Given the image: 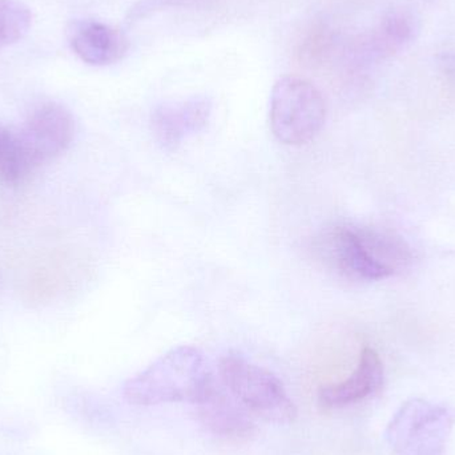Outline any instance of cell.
I'll return each instance as SVG.
<instances>
[{
  "mask_svg": "<svg viewBox=\"0 0 455 455\" xmlns=\"http://www.w3.org/2000/svg\"><path fill=\"white\" fill-rule=\"evenodd\" d=\"M328 267L355 281H379L403 273L411 264V246L382 228L341 224L321 233L315 243Z\"/></svg>",
  "mask_w": 455,
  "mask_h": 455,
  "instance_id": "1",
  "label": "cell"
},
{
  "mask_svg": "<svg viewBox=\"0 0 455 455\" xmlns=\"http://www.w3.org/2000/svg\"><path fill=\"white\" fill-rule=\"evenodd\" d=\"M216 381L204 353L181 345L168 350L132 379L125 381L123 395L131 405L197 403L215 389Z\"/></svg>",
  "mask_w": 455,
  "mask_h": 455,
  "instance_id": "2",
  "label": "cell"
},
{
  "mask_svg": "<svg viewBox=\"0 0 455 455\" xmlns=\"http://www.w3.org/2000/svg\"><path fill=\"white\" fill-rule=\"evenodd\" d=\"M326 101L309 80L283 76L270 96L269 122L273 135L286 146H304L315 140L326 122Z\"/></svg>",
  "mask_w": 455,
  "mask_h": 455,
  "instance_id": "3",
  "label": "cell"
},
{
  "mask_svg": "<svg viewBox=\"0 0 455 455\" xmlns=\"http://www.w3.org/2000/svg\"><path fill=\"white\" fill-rule=\"evenodd\" d=\"M219 376L232 397L249 413L273 424H291L297 408L283 382L267 369L237 355H228L219 363Z\"/></svg>",
  "mask_w": 455,
  "mask_h": 455,
  "instance_id": "4",
  "label": "cell"
},
{
  "mask_svg": "<svg viewBox=\"0 0 455 455\" xmlns=\"http://www.w3.org/2000/svg\"><path fill=\"white\" fill-rule=\"evenodd\" d=\"M454 425L453 409L413 398L395 411L385 435L395 455H443Z\"/></svg>",
  "mask_w": 455,
  "mask_h": 455,
  "instance_id": "5",
  "label": "cell"
},
{
  "mask_svg": "<svg viewBox=\"0 0 455 455\" xmlns=\"http://www.w3.org/2000/svg\"><path fill=\"white\" fill-rule=\"evenodd\" d=\"M11 131L13 143L32 173L69 148L76 133V122L63 104L45 101L32 109L20 128Z\"/></svg>",
  "mask_w": 455,
  "mask_h": 455,
  "instance_id": "6",
  "label": "cell"
},
{
  "mask_svg": "<svg viewBox=\"0 0 455 455\" xmlns=\"http://www.w3.org/2000/svg\"><path fill=\"white\" fill-rule=\"evenodd\" d=\"M212 109L213 103L208 96L159 104L149 119L152 135L162 148L175 151L187 139L205 130Z\"/></svg>",
  "mask_w": 455,
  "mask_h": 455,
  "instance_id": "7",
  "label": "cell"
},
{
  "mask_svg": "<svg viewBox=\"0 0 455 455\" xmlns=\"http://www.w3.org/2000/svg\"><path fill=\"white\" fill-rule=\"evenodd\" d=\"M419 31L421 20L416 11L409 7L393 8L385 13L376 28L355 43L352 58L361 64L392 58L416 42Z\"/></svg>",
  "mask_w": 455,
  "mask_h": 455,
  "instance_id": "8",
  "label": "cell"
},
{
  "mask_svg": "<svg viewBox=\"0 0 455 455\" xmlns=\"http://www.w3.org/2000/svg\"><path fill=\"white\" fill-rule=\"evenodd\" d=\"M68 34L72 50L90 66H111L123 60L130 50L128 37L103 21H75Z\"/></svg>",
  "mask_w": 455,
  "mask_h": 455,
  "instance_id": "9",
  "label": "cell"
},
{
  "mask_svg": "<svg viewBox=\"0 0 455 455\" xmlns=\"http://www.w3.org/2000/svg\"><path fill=\"white\" fill-rule=\"evenodd\" d=\"M384 385V363L379 353L363 347L357 369L339 384L326 385L318 392V403L323 408L336 409L360 403L377 395Z\"/></svg>",
  "mask_w": 455,
  "mask_h": 455,
  "instance_id": "10",
  "label": "cell"
},
{
  "mask_svg": "<svg viewBox=\"0 0 455 455\" xmlns=\"http://www.w3.org/2000/svg\"><path fill=\"white\" fill-rule=\"evenodd\" d=\"M203 424L220 437L246 438L254 430V422L249 411L232 395H227L216 385L210 395L199 403Z\"/></svg>",
  "mask_w": 455,
  "mask_h": 455,
  "instance_id": "11",
  "label": "cell"
},
{
  "mask_svg": "<svg viewBox=\"0 0 455 455\" xmlns=\"http://www.w3.org/2000/svg\"><path fill=\"white\" fill-rule=\"evenodd\" d=\"M32 26V12L20 0H0V48L20 42Z\"/></svg>",
  "mask_w": 455,
  "mask_h": 455,
  "instance_id": "12",
  "label": "cell"
},
{
  "mask_svg": "<svg viewBox=\"0 0 455 455\" xmlns=\"http://www.w3.org/2000/svg\"><path fill=\"white\" fill-rule=\"evenodd\" d=\"M186 2H188V0H139V2L131 8L130 13H128L127 16V23H136V21L148 18V16L157 12V11L173 7V5H179Z\"/></svg>",
  "mask_w": 455,
  "mask_h": 455,
  "instance_id": "13",
  "label": "cell"
},
{
  "mask_svg": "<svg viewBox=\"0 0 455 455\" xmlns=\"http://www.w3.org/2000/svg\"><path fill=\"white\" fill-rule=\"evenodd\" d=\"M438 68L445 79L446 84L455 93V52L446 51L438 55Z\"/></svg>",
  "mask_w": 455,
  "mask_h": 455,
  "instance_id": "14",
  "label": "cell"
},
{
  "mask_svg": "<svg viewBox=\"0 0 455 455\" xmlns=\"http://www.w3.org/2000/svg\"><path fill=\"white\" fill-rule=\"evenodd\" d=\"M4 125L0 124V138H2L3 132H4Z\"/></svg>",
  "mask_w": 455,
  "mask_h": 455,
  "instance_id": "15",
  "label": "cell"
}]
</instances>
